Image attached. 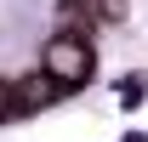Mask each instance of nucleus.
I'll list each match as a JSON object with an SVG mask.
<instances>
[{
  "label": "nucleus",
  "instance_id": "2",
  "mask_svg": "<svg viewBox=\"0 0 148 142\" xmlns=\"http://www.w3.org/2000/svg\"><path fill=\"white\" fill-rule=\"evenodd\" d=\"M57 91H63V85H57L51 74H34V80H17V114H34V108H46V102L57 97Z\"/></svg>",
  "mask_w": 148,
  "mask_h": 142
},
{
  "label": "nucleus",
  "instance_id": "1",
  "mask_svg": "<svg viewBox=\"0 0 148 142\" xmlns=\"http://www.w3.org/2000/svg\"><path fill=\"white\" fill-rule=\"evenodd\" d=\"M40 74H51V80H57L63 91L86 85V80H91V46H86L80 34H57V40H46Z\"/></svg>",
  "mask_w": 148,
  "mask_h": 142
}]
</instances>
